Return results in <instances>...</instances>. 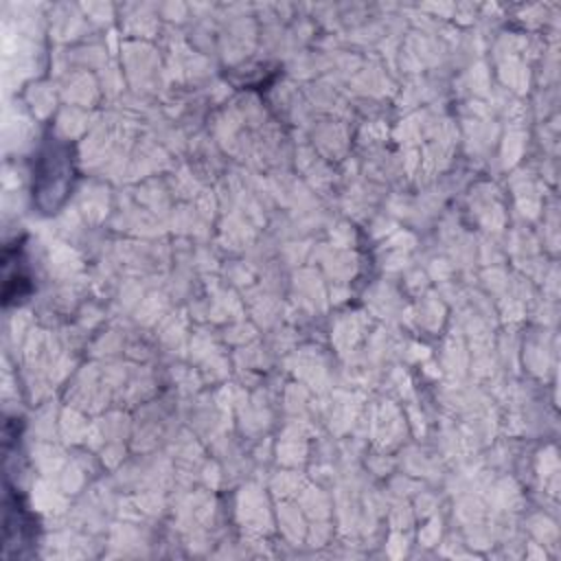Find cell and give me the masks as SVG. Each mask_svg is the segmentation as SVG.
<instances>
[{
	"mask_svg": "<svg viewBox=\"0 0 561 561\" xmlns=\"http://www.w3.org/2000/svg\"><path fill=\"white\" fill-rule=\"evenodd\" d=\"M50 178H53V186L48 193V197H50L48 210L57 208L61 204V199L68 195L70 178H72V158L68 153V147L57 140H50L48 147H44L39 151L37 167L33 171V197L39 199L46 193Z\"/></svg>",
	"mask_w": 561,
	"mask_h": 561,
	"instance_id": "6da1fadb",
	"label": "cell"
}]
</instances>
